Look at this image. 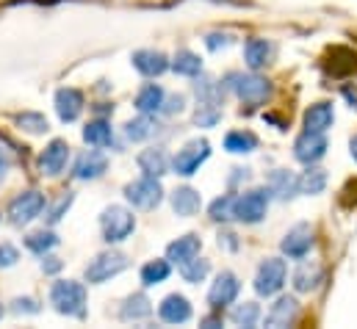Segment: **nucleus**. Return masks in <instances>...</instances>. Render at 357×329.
Here are the masks:
<instances>
[{"mask_svg": "<svg viewBox=\"0 0 357 329\" xmlns=\"http://www.w3.org/2000/svg\"><path fill=\"white\" fill-rule=\"evenodd\" d=\"M50 302L61 316H75L81 319L86 313V288L75 280H59L50 288Z\"/></svg>", "mask_w": 357, "mask_h": 329, "instance_id": "nucleus-1", "label": "nucleus"}, {"mask_svg": "<svg viewBox=\"0 0 357 329\" xmlns=\"http://www.w3.org/2000/svg\"><path fill=\"white\" fill-rule=\"evenodd\" d=\"M100 227H102V238H105L108 244H119V241H125V238L136 230V219H133V213H130L128 208L111 205V208L102 211Z\"/></svg>", "mask_w": 357, "mask_h": 329, "instance_id": "nucleus-2", "label": "nucleus"}, {"mask_svg": "<svg viewBox=\"0 0 357 329\" xmlns=\"http://www.w3.org/2000/svg\"><path fill=\"white\" fill-rule=\"evenodd\" d=\"M125 197H128V202H130L133 208H139V211H153V208L161 205L164 188H161L158 177L144 174V177H139V180H133V183L125 185Z\"/></svg>", "mask_w": 357, "mask_h": 329, "instance_id": "nucleus-3", "label": "nucleus"}, {"mask_svg": "<svg viewBox=\"0 0 357 329\" xmlns=\"http://www.w3.org/2000/svg\"><path fill=\"white\" fill-rule=\"evenodd\" d=\"M268 199H271V191L268 188H252L241 197H236V205H233V219L244 222V224H258L268 211Z\"/></svg>", "mask_w": 357, "mask_h": 329, "instance_id": "nucleus-4", "label": "nucleus"}, {"mask_svg": "<svg viewBox=\"0 0 357 329\" xmlns=\"http://www.w3.org/2000/svg\"><path fill=\"white\" fill-rule=\"evenodd\" d=\"M227 86L238 94V100L241 102H247V105H264L268 97H271V83L266 78H261V75H230L227 78Z\"/></svg>", "mask_w": 357, "mask_h": 329, "instance_id": "nucleus-5", "label": "nucleus"}, {"mask_svg": "<svg viewBox=\"0 0 357 329\" xmlns=\"http://www.w3.org/2000/svg\"><path fill=\"white\" fill-rule=\"evenodd\" d=\"M45 205H47V202H45V194H39V191H22L20 197L11 199V205H8V219H11V224L25 227V224H31L33 219L42 216Z\"/></svg>", "mask_w": 357, "mask_h": 329, "instance_id": "nucleus-6", "label": "nucleus"}, {"mask_svg": "<svg viewBox=\"0 0 357 329\" xmlns=\"http://www.w3.org/2000/svg\"><path fill=\"white\" fill-rule=\"evenodd\" d=\"M285 277H288V268H285V260L280 257H266L255 274V291L258 296H274L280 293V288L285 285Z\"/></svg>", "mask_w": 357, "mask_h": 329, "instance_id": "nucleus-7", "label": "nucleus"}, {"mask_svg": "<svg viewBox=\"0 0 357 329\" xmlns=\"http://www.w3.org/2000/svg\"><path fill=\"white\" fill-rule=\"evenodd\" d=\"M125 268H128V257L122 252H102L86 266V280L100 285V282H108L111 277L122 274Z\"/></svg>", "mask_w": 357, "mask_h": 329, "instance_id": "nucleus-8", "label": "nucleus"}, {"mask_svg": "<svg viewBox=\"0 0 357 329\" xmlns=\"http://www.w3.org/2000/svg\"><path fill=\"white\" fill-rule=\"evenodd\" d=\"M208 155H211V144H208L205 139H194V141H188V144L180 150L178 155H175L172 169H175V174L191 177V174H194L199 166L208 161Z\"/></svg>", "mask_w": 357, "mask_h": 329, "instance_id": "nucleus-9", "label": "nucleus"}, {"mask_svg": "<svg viewBox=\"0 0 357 329\" xmlns=\"http://www.w3.org/2000/svg\"><path fill=\"white\" fill-rule=\"evenodd\" d=\"M324 153H327V139H324V133H313V130H305L296 141H294V158L299 161V164H316V161H321L324 158Z\"/></svg>", "mask_w": 357, "mask_h": 329, "instance_id": "nucleus-10", "label": "nucleus"}, {"mask_svg": "<svg viewBox=\"0 0 357 329\" xmlns=\"http://www.w3.org/2000/svg\"><path fill=\"white\" fill-rule=\"evenodd\" d=\"M238 291H241L238 277H236L233 271H222V274L216 277V282L211 285L208 302H211V307H213V310H219V307H225V305H233V302H236V296H238Z\"/></svg>", "mask_w": 357, "mask_h": 329, "instance_id": "nucleus-11", "label": "nucleus"}, {"mask_svg": "<svg viewBox=\"0 0 357 329\" xmlns=\"http://www.w3.org/2000/svg\"><path fill=\"white\" fill-rule=\"evenodd\" d=\"M313 247V227L310 224H296V227H291L288 233H285V238H282V254H288V257H294V260H299V257H305L307 252Z\"/></svg>", "mask_w": 357, "mask_h": 329, "instance_id": "nucleus-12", "label": "nucleus"}, {"mask_svg": "<svg viewBox=\"0 0 357 329\" xmlns=\"http://www.w3.org/2000/svg\"><path fill=\"white\" fill-rule=\"evenodd\" d=\"M67 161H70V144H67L64 139H53V141L45 147V153L39 155V169H42L45 174L56 177V174L64 171Z\"/></svg>", "mask_w": 357, "mask_h": 329, "instance_id": "nucleus-13", "label": "nucleus"}, {"mask_svg": "<svg viewBox=\"0 0 357 329\" xmlns=\"http://www.w3.org/2000/svg\"><path fill=\"white\" fill-rule=\"evenodd\" d=\"M296 319H299V302H296L294 296H280V299L271 305V310H268L266 327H271V329L291 327V324H296Z\"/></svg>", "mask_w": 357, "mask_h": 329, "instance_id": "nucleus-14", "label": "nucleus"}, {"mask_svg": "<svg viewBox=\"0 0 357 329\" xmlns=\"http://www.w3.org/2000/svg\"><path fill=\"white\" fill-rule=\"evenodd\" d=\"M84 111V94L78 89H59L56 91V114L61 122H75Z\"/></svg>", "mask_w": 357, "mask_h": 329, "instance_id": "nucleus-15", "label": "nucleus"}, {"mask_svg": "<svg viewBox=\"0 0 357 329\" xmlns=\"http://www.w3.org/2000/svg\"><path fill=\"white\" fill-rule=\"evenodd\" d=\"M105 169H108V158H105L100 150H86V153L78 155L73 174H75L78 180H97V177L105 174Z\"/></svg>", "mask_w": 357, "mask_h": 329, "instance_id": "nucleus-16", "label": "nucleus"}, {"mask_svg": "<svg viewBox=\"0 0 357 329\" xmlns=\"http://www.w3.org/2000/svg\"><path fill=\"white\" fill-rule=\"evenodd\" d=\"M133 67L147 75V78H155V75H164L169 70V59L161 53V50H136L133 53Z\"/></svg>", "mask_w": 357, "mask_h": 329, "instance_id": "nucleus-17", "label": "nucleus"}, {"mask_svg": "<svg viewBox=\"0 0 357 329\" xmlns=\"http://www.w3.org/2000/svg\"><path fill=\"white\" fill-rule=\"evenodd\" d=\"M158 313H161V319H164L167 324H185V321L191 319V305H188L185 296L172 293V296H167V299L161 302Z\"/></svg>", "mask_w": 357, "mask_h": 329, "instance_id": "nucleus-18", "label": "nucleus"}, {"mask_svg": "<svg viewBox=\"0 0 357 329\" xmlns=\"http://www.w3.org/2000/svg\"><path fill=\"white\" fill-rule=\"evenodd\" d=\"M333 122H335V111L330 102H316L305 111V130L324 133L327 128H333Z\"/></svg>", "mask_w": 357, "mask_h": 329, "instance_id": "nucleus-19", "label": "nucleus"}, {"mask_svg": "<svg viewBox=\"0 0 357 329\" xmlns=\"http://www.w3.org/2000/svg\"><path fill=\"white\" fill-rule=\"evenodd\" d=\"M202 208V197H199V191H194V188H188V185H183L178 191H172V211L183 216V219H188V216H194L197 211Z\"/></svg>", "mask_w": 357, "mask_h": 329, "instance_id": "nucleus-20", "label": "nucleus"}, {"mask_svg": "<svg viewBox=\"0 0 357 329\" xmlns=\"http://www.w3.org/2000/svg\"><path fill=\"white\" fill-rule=\"evenodd\" d=\"M164 100H167L164 89H161L158 83H147V86H142V91L136 94V108H139L142 114H158V111L164 108Z\"/></svg>", "mask_w": 357, "mask_h": 329, "instance_id": "nucleus-21", "label": "nucleus"}, {"mask_svg": "<svg viewBox=\"0 0 357 329\" xmlns=\"http://www.w3.org/2000/svg\"><path fill=\"white\" fill-rule=\"evenodd\" d=\"M271 53H274V47L268 45L266 39H250L244 45V61H247L250 70H264L271 61Z\"/></svg>", "mask_w": 357, "mask_h": 329, "instance_id": "nucleus-22", "label": "nucleus"}, {"mask_svg": "<svg viewBox=\"0 0 357 329\" xmlns=\"http://www.w3.org/2000/svg\"><path fill=\"white\" fill-rule=\"evenodd\" d=\"M199 247H202V241L197 238V236H183L178 241H172L169 247H167V260H172V263H185V260H191L194 254H199Z\"/></svg>", "mask_w": 357, "mask_h": 329, "instance_id": "nucleus-23", "label": "nucleus"}, {"mask_svg": "<svg viewBox=\"0 0 357 329\" xmlns=\"http://www.w3.org/2000/svg\"><path fill=\"white\" fill-rule=\"evenodd\" d=\"M139 166H142V171L150 174V177H164V174L169 171V158H167L164 150H144V153L139 155Z\"/></svg>", "mask_w": 357, "mask_h": 329, "instance_id": "nucleus-24", "label": "nucleus"}, {"mask_svg": "<svg viewBox=\"0 0 357 329\" xmlns=\"http://www.w3.org/2000/svg\"><path fill=\"white\" fill-rule=\"evenodd\" d=\"M150 313H153V305H150V299H147L144 293H133V296H128L125 305H122V319H125V321H142V319H147Z\"/></svg>", "mask_w": 357, "mask_h": 329, "instance_id": "nucleus-25", "label": "nucleus"}, {"mask_svg": "<svg viewBox=\"0 0 357 329\" xmlns=\"http://www.w3.org/2000/svg\"><path fill=\"white\" fill-rule=\"evenodd\" d=\"M319 282H321V266H319V263H305V266L294 274V288H296L299 293H310Z\"/></svg>", "mask_w": 357, "mask_h": 329, "instance_id": "nucleus-26", "label": "nucleus"}, {"mask_svg": "<svg viewBox=\"0 0 357 329\" xmlns=\"http://www.w3.org/2000/svg\"><path fill=\"white\" fill-rule=\"evenodd\" d=\"M84 141L91 144V147H108V144L114 141V130H111L108 122L94 119V122H89V125L84 128Z\"/></svg>", "mask_w": 357, "mask_h": 329, "instance_id": "nucleus-27", "label": "nucleus"}, {"mask_svg": "<svg viewBox=\"0 0 357 329\" xmlns=\"http://www.w3.org/2000/svg\"><path fill=\"white\" fill-rule=\"evenodd\" d=\"M255 147H258V139H255V133H250V130H233V133H227V139H225V150H227V153H236V155L252 153Z\"/></svg>", "mask_w": 357, "mask_h": 329, "instance_id": "nucleus-28", "label": "nucleus"}, {"mask_svg": "<svg viewBox=\"0 0 357 329\" xmlns=\"http://www.w3.org/2000/svg\"><path fill=\"white\" fill-rule=\"evenodd\" d=\"M327 185V171L324 169H307L302 177H296V191L299 194H321Z\"/></svg>", "mask_w": 357, "mask_h": 329, "instance_id": "nucleus-29", "label": "nucleus"}, {"mask_svg": "<svg viewBox=\"0 0 357 329\" xmlns=\"http://www.w3.org/2000/svg\"><path fill=\"white\" fill-rule=\"evenodd\" d=\"M153 133H155V119H153V114H142L139 119H133V122L125 125V136H128L130 141H144V139H150Z\"/></svg>", "mask_w": 357, "mask_h": 329, "instance_id": "nucleus-30", "label": "nucleus"}, {"mask_svg": "<svg viewBox=\"0 0 357 329\" xmlns=\"http://www.w3.org/2000/svg\"><path fill=\"white\" fill-rule=\"evenodd\" d=\"M268 191L271 194H277V197H294L296 194V177L291 174V171H285V169H277L271 177H268Z\"/></svg>", "mask_w": 357, "mask_h": 329, "instance_id": "nucleus-31", "label": "nucleus"}, {"mask_svg": "<svg viewBox=\"0 0 357 329\" xmlns=\"http://www.w3.org/2000/svg\"><path fill=\"white\" fill-rule=\"evenodd\" d=\"M178 75H185V78H194V75H199V70H202V61H199V56L197 53H191V50H180L178 56H175V61L169 64Z\"/></svg>", "mask_w": 357, "mask_h": 329, "instance_id": "nucleus-32", "label": "nucleus"}, {"mask_svg": "<svg viewBox=\"0 0 357 329\" xmlns=\"http://www.w3.org/2000/svg\"><path fill=\"white\" fill-rule=\"evenodd\" d=\"M208 271H211V263L205 257H197V254L191 260L180 263V274H183L185 282H202L208 277Z\"/></svg>", "mask_w": 357, "mask_h": 329, "instance_id": "nucleus-33", "label": "nucleus"}, {"mask_svg": "<svg viewBox=\"0 0 357 329\" xmlns=\"http://www.w3.org/2000/svg\"><path fill=\"white\" fill-rule=\"evenodd\" d=\"M258 319H261V307L255 302H244V305H236L230 310V321L238 327H255Z\"/></svg>", "mask_w": 357, "mask_h": 329, "instance_id": "nucleus-34", "label": "nucleus"}, {"mask_svg": "<svg viewBox=\"0 0 357 329\" xmlns=\"http://www.w3.org/2000/svg\"><path fill=\"white\" fill-rule=\"evenodd\" d=\"M169 260H150L144 268H142V282L144 285H158L169 277Z\"/></svg>", "mask_w": 357, "mask_h": 329, "instance_id": "nucleus-35", "label": "nucleus"}, {"mask_svg": "<svg viewBox=\"0 0 357 329\" xmlns=\"http://www.w3.org/2000/svg\"><path fill=\"white\" fill-rule=\"evenodd\" d=\"M56 244H59V238H56V233H50V230H39V233H31V236L25 238V247L31 249L33 254H47Z\"/></svg>", "mask_w": 357, "mask_h": 329, "instance_id": "nucleus-36", "label": "nucleus"}, {"mask_svg": "<svg viewBox=\"0 0 357 329\" xmlns=\"http://www.w3.org/2000/svg\"><path fill=\"white\" fill-rule=\"evenodd\" d=\"M233 205H236V194H225L219 199L211 202V219L213 222H227L233 219Z\"/></svg>", "mask_w": 357, "mask_h": 329, "instance_id": "nucleus-37", "label": "nucleus"}, {"mask_svg": "<svg viewBox=\"0 0 357 329\" xmlns=\"http://www.w3.org/2000/svg\"><path fill=\"white\" fill-rule=\"evenodd\" d=\"M194 122H197L199 128L216 125V122H219V105H213V102H199V108H197V114H194Z\"/></svg>", "mask_w": 357, "mask_h": 329, "instance_id": "nucleus-38", "label": "nucleus"}, {"mask_svg": "<svg viewBox=\"0 0 357 329\" xmlns=\"http://www.w3.org/2000/svg\"><path fill=\"white\" fill-rule=\"evenodd\" d=\"M219 94H222V89H219L216 81L202 78V81L197 83V97H199V102H213V105H219Z\"/></svg>", "mask_w": 357, "mask_h": 329, "instance_id": "nucleus-39", "label": "nucleus"}, {"mask_svg": "<svg viewBox=\"0 0 357 329\" xmlns=\"http://www.w3.org/2000/svg\"><path fill=\"white\" fill-rule=\"evenodd\" d=\"M17 125L28 133H45L47 130V119L42 114H20L17 116Z\"/></svg>", "mask_w": 357, "mask_h": 329, "instance_id": "nucleus-40", "label": "nucleus"}, {"mask_svg": "<svg viewBox=\"0 0 357 329\" xmlns=\"http://www.w3.org/2000/svg\"><path fill=\"white\" fill-rule=\"evenodd\" d=\"M20 260V252L11 247V244H0V268H8Z\"/></svg>", "mask_w": 357, "mask_h": 329, "instance_id": "nucleus-41", "label": "nucleus"}, {"mask_svg": "<svg viewBox=\"0 0 357 329\" xmlns=\"http://www.w3.org/2000/svg\"><path fill=\"white\" fill-rule=\"evenodd\" d=\"M205 45H208V50H219V47H230V45H233V36H227V33H211V36L205 39Z\"/></svg>", "mask_w": 357, "mask_h": 329, "instance_id": "nucleus-42", "label": "nucleus"}, {"mask_svg": "<svg viewBox=\"0 0 357 329\" xmlns=\"http://www.w3.org/2000/svg\"><path fill=\"white\" fill-rule=\"evenodd\" d=\"M183 105H185V97H183V94H175V97L164 100V108H161V111H167V114H180Z\"/></svg>", "mask_w": 357, "mask_h": 329, "instance_id": "nucleus-43", "label": "nucleus"}, {"mask_svg": "<svg viewBox=\"0 0 357 329\" xmlns=\"http://www.w3.org/2000/svg\"><path fill=\"white\" fill-rule=\"evenodd\" d=\"M14 313H39V305L33 299H14Z\"/></svg>", "mask_w": 357, "mask_h": 329, "instance_id": "nucleus-44", "label": "nucleus"}, {"mask_svg": "<svg viewBox=\"0 0 357 329\" xmlns=\"http://www.w3.org/2000/svg\"><path fill=\"white\" fill-rule=\"evenodd\" d=\"M70 205H73V197H70V194H67V197H61V202H59V205H56V208L50 211V216H47V219H50V222H59V219L64 216V211H67Z\"/></svg>", "mask_w": 357, "mask_h": 329, "instance_id": "nucleus-45", "label": "nucleus"}, {"mask_svg": "<svg viewBox=\"0 0 357 329\" xmlns=\"http://www.w3.org/2000/svg\"><path fill=\"white\" fill-rule=\"evenodd\" d=\"M42 257H45V254H42ZM42 268H45L47 274H56V271L61 268V260H59V257H45V260H42Z\"/></svg>", "mask_w": 357, "mask_h": 329, "instance_id": "nucleus-46", "label": "nucleus"}, {"mask_svg": "<svg viewBox=\"0 0 357 329\" xmlns=\"http://www.w3.org/2000/svg\"><path fill=\"white\" fill-rule=\"evenodd\" d=\"M6 169H8V161H6V158H3V155H0V180H3V177H6Z\"/></svg>", "mask_w": 357, "mask_h": 329, "instance_id": "nucleus-47", "label": "nucleus"}, {"mask_svg": "<svg viewBox=\"0 0 357 329\" xmlns=\"http://www.w3.org/2000/svg\"><path fill=\"white\" fill-rule=\"evenodd\" d=\"M202 324H205V327H216V324H222V321H219V319H205Z\"/></svg>", "mask_w": 357, "mask_h": 329, "instance_id": "nucleus-48", "label": "nucleus"}, {"mask_svg": "<svg viewBox=\"0 0 357 329\" xmlns=\"http://www.w3.org/2000/svg\"><path fill=\"white\" fill-rule=\"evenodd\" d=\"M349 147H352V158L357 161V136L352 139V141H349Z\"/></svg>", "mask_w": 357, "mask_h": 329, "instance_id": "nucleus-49", "label": "nucleus"}]
</instances>
